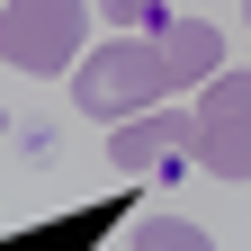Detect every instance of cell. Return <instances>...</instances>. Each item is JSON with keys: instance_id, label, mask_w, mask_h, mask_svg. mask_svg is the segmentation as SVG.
I'll return each instance as SVG.
<instances>
[{"instance_id": "obj_1", "label": "cell", "mask_w": 251, "mask_h": 251, "mask_svg": "<svg viewBox=\"0 0 251 251\" xmlns=\"http://www.w3.org/2000/svg\"><path fill=\"white\" fill-rule=\"evenodd\" d=\"M171 90H179V72H171L162 36H108V45H90V54L72 63V108H81V117H108V126L162 108Z\"/></svg>"}, {"instance_id": "obj_2", "label": "cell", "mask_w": 251, "mask_h": 251, "mask_svg": "<svg viewBox=\"0 0 251 251\" xmlns=\"http://www.w3.org/2000/svg\"><path fill=\"white\" fill-rule=\"evenodd\" d=\"M90 9L99 0H9L0 9V63L9 72H72L90 54Z\"/></svg>"}, {"instance_id": "obj_3", "label": "cell", "mask_w": 251, "mask_h": 251, "mask_svg": "<svg viewBox=\"0 0 251 251\" xmlns=\"http://www.w3.org/2000/svg\"><path fill=\"white\" fill-rule=\"evenodd\" d=\"M108 162L126 179H171L198 162V108H144V117H126L117 135H108Z\"/></svg>"}, {"instance_id": "obj_4", "label": "cell", "mask_w": 251, "mask_h": 251, "mask_svg": "<svg viewBox=\"0 0 251 251\" xmlns=\"http://www.w3.org/2000/svg\"><path fill=\"white\" fill-rule=\"evenodd\" d=\"M198 162L215 179H251V72H215L198 99Z\"/></svg>"}, {"instance_id": "obj_5", "label": "cell", "mask_w": 251, "mask_h": 251, "mask_svg": "<svg viewBox=\"0 0 251 251\" xmlns=\"http://www.w3.org/2000/svg\"><path fill=\"white\" fill-rule=\"evenodd\" d=\"M152 36H162L179 90H188V81H206V72H225V36H215V18H162Z\"/></svg>"}, {"instance_id": "obj_6", "label": "cell", "mask_w": 251, "mask_h": 251, "mask_svg": "<svg viewBox=\"0 0 251 251\" xmlns=\"http://www.w3.org/2000/svg\"><path fill=\"white\" fill-rule=\"evenodd\" d=\"M126 251H215L198 225H188V215H152V225H135V242Z\"/></svg>"}, {"instance_id": "obj_7", "label": "cell", "mask_w": 251, "mask_h": 251, "mask_svg": "<svg viewBox=\"0 0 251 251\" xmlns=\"http://www.w3.org/2000/svg\"><path fill=\"white\" fill-rule=\"evenodd\" d=\"M99 9L126 27V36H152V27H162V0H99Z\"/></svg>"}, {"instance_id": "obj_8", "label": "cell", "mask_w": 251, "mask_h": 251, "mask_svg": "<svg viewBox=\"0 0 251 251\" xmlns=\"http://www.w3.org/2000/svg\"><path fill=\"white\" fill-rule=\"evenodd\" d=\"M0 135H9V117H0Z\"/></svg>"}, {"instance_id": "obj_9", "label": "cell", "mask_w": 251, "mask_h": 251, "mask_svg": "<svg viewBox=\"0 0 251 251\" xmlns=\"http://www.w3.org/2000/svg\"><path fill=\"white\" fill-rule=\"evenodd\" d=\"M242 18H251V0H242Z\"/></svg>"}]
</instances>
